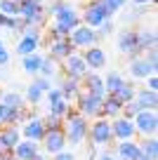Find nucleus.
<instances>
[{
    "label": "nucleus",
    "mask_w": 158,
    "mask_h": 160,
    "mask_svg": "<svg viewBox=\"0 0 158 160\" xmlns=\"http://www.w3.org/2000/svg\"><path fill=\"white\" fill-rule=\"evenodd\" d=\"M31 160H50V155L45 153V151H38V153H35V155H33Z\"/></svg>",
    "instance_id": "864d4df0"
},
{
    "label": "nucleus",
    "mask_w": 158,
    "mask_h": 160,
    "mask_svg": "<svg viewBox=\"0 0 158 160\" xmlns=\"http://www.w3.org/2000/svg\"><path fill=\"white\" fill-rule=\"evenodd\" d=\"M71 52H76V50H73V45H71L69 35H66V38H50V45H47V54L52 57V59L61 61V59H66V57H69Z\"/></svg>",
    "instance_id": "dca6fc26"
},
{
    "label": "nucleus",
    "mask_w": 158,
    "mask_h": 160,
    "mask_svg": "<svg viewBox=\"0 0 158 160\" xmlns=\"http://www.w3.org/2000/svg\"><path fill=\"white\" fill-rule=\"evenodd\" d=\"M0 12L5 17H19V2H14V0H0Z\"/></svg>",
    "instance_id": "c9c22d12"
},
{
    "label": "nucleus",
    "mask_w": 158,
    "mask_h": 160,
    "mask_svg": "<svg viewBox=\"0 0 158 160\" xmlns=\"http://www.w3.org/2000/svg\"><path fill=\"white\" fill-rule=\"evenodd\" d=\"M0 160H14L12 151H5V148H0Z\"/></svg>",
    "instance_id": "603ef678"
},
{
    "label": "nucleus",
    "mask_w": 158,
    "mask_h": 160,
    "mask_svg": "<svg viewBox=\"0 0 158 160\" xmlns=\"http://www.w3.org/2000/svg\"><path fill=\"white\" fill-rule=\"evenodd\" d=\"M43 125H45V130H61V125H64V118L47 113V115H43Z\"/></svg>",
    "instance_id": "e433bc0d"
},
{
    "label": "nucleus",
    "mask_w": 158,
    "mask_h": 160,
    "mask_svg": "<svg viewBox=\"0 0 158 160\" xmlns=\"http://www.w3.org/2000/svg\"><path fill=\"white\" fill-rule=\"evenodd\" d=\"M139 111H142V108H139V106H137V101H128V104H123V111H120V115H125V118H130V120H132L134 118V115H137L139 113Z\"/></svg>",
    "instance_id": "79ce46f5"
},
{
    "label": "nucleus",
    "mask_w": 158,
    "mask_h": 160,
    "mask_svg": "<svg viewBox=\"0 0 158 160\" xmlns=\"http://www.w3.org/2000/svg\"><path fill=\"white\" fill-rule=\"evenodd\" d=\"M3 45H5V42H3V38H0V47H3Z\"/></svg>",
    "instance_id": "4d7b16f0"
},
{
    "label": "nucleus",
    "mask_w": 158,
    "mask_h": 160,
    "mask_svg": "<svg viewBox=\"0 0 158 160\" xmlns=\"http://www.w3.org/2000/svg\"><path fill=\"white\" fill-rule=\"evenodd\" d=\"M33 82H35L43 92H47L50 87H55V80H52V78H45V75H33Z\"/></svg>",
    "instance_id": "37998d69"
},
{
    "label": "nucleus",
    "mask_w": 158,
    "mask_h": 160,
    "mask_svg": "<svg viewBox=\"0 0 158 160\" xmlns=\"http://www.w3.org/2000/svg\"><path fill=\"white\" fill-rule=\"evenodd\" d=\"M94 160H118V158H116L113 153H109V151H104V153H99Z\"/></svg>",
    "instance_id": "8fccbe9b"
},
{
    "label": "nucleus",
    "mask_w": 158,
    "mask_h": 160,
    "mask_svg": "<svg viewBox=\"0 0 158 160\" xmlns=\"http://www.w3.org/2000/svg\"><path fill=\"white\" fill-rule=\"evenodd\" d=\"M38 151H40L38 141H31V139H24V137H21V139L17 141V146L12 148V155H14V160H31Z\"/></svg>",
    "instance_id": "a211bd4d"
},
{
    "label": "nucleus",
    "mask_w": 158,
    "mask_h": 160,
    "mask_svg": "<svg viewBox=\"0 0 158 160\" xmlns=\"http://www.w3.org/2000/svg\"><path fill=\"white\" fill-rule=\"evenodd\" d=\"M57 87L61 90V97H64L66 101H71V104H73V99L80 94V90H83V87H80V80L66 78V75H64V80H61V82H59Z\"/></svg>",
    "instance_id": "b1692460"
},
{
    "label": "nucleus",
    "mask_w": 158,
    "mask_h": 160,
    "mask_svg": "<svg viewBox=\"0 0 158 160\" xmlns=\"http://www.w3.org/2000/svg\"><path fill=\"white\" fill-rule=\"evenodd\" d=\"M120 111H123V104H120L111 92H106L104 99H102V113L99 115H104V118L111 120V118H116V115H120Z\"/></svg>",
    "instance_id": "5701e85b"
},
{
    "label": "nucleus",
    "mask_w": 158,
    "mask_h": 160,
    "mask_svg": "<svg viewBox=\"0 0 158 160\" xmlns=\"http://www.w3.org/2000/svg\"><path fill=\"white\" fill-rule=\"evenodd\" d=\"M137 42H139V50H142V54L146 50H156V42H158V35L153 28H142L137 31Z\"/></svg>",
    "instance_id": "a878e982"
},
{
    "label": "nucleus",
    "mask_w": 158,
    "mask_h": 160,
    "mask_svg": "<svg viewBox=\"0 0 158 160\" xmlns=\"http://www.w3.org/2000/svg\"><path fill=\"white\" fill-rule=\"evenodd\" d=\"M19 139H21L19 125H3V127H0V148L12 151Z\"/></svg>",
    "instance_id": "6ab92c4d"
},
{
    "label": "nucleus",
    "mask_w": 158,
    "mask_h": 160,
    "mask_svg": "<svg viewBox=\"0 0 158 160\" xmlns=\"http://www.w3.org/2000/svg\"><path fill=\"white\" fill-rule=\"evenodd\" d=\"M69 35V31L61 28L59 24H55V21H50V38H66Z\"/></svg>",
    "instance_id": "c03bdc74"
},
{
    "label": "nucleus",
    "mask_w": 158,
    "mask_h": 160,
    "mask_svg": "<svg viewBox=\"0 0 158 160\" xmlns=\"http://www.w3.org/2000/svg\"><path fill=\"white\" fill-rule=\"evenodd\" d=\"M43 99H47V104H52V101L61 99V90H59V87H50V90L45 92V97H43Z\"/></svg>",
    "instance_id": "a18cd8bd"
},
{
    "label": "nucleus",
    "mask_w": 158,
    "mask_h": 160,
    "mask_svg": "<svg viewBox=\"0 0 158 160\" xmlns=\"http://www.w3.org/2000/svg\"><path fill=\"white\" fill-rule=\"evenodd\" d=\"M19 17L26 26H40L43 28L47 17H45V0H24L19 5Z\"/></svg>",
    "instance_id": "20e7f679"
},
{
    "label": "nucleus",
    "mask_w": 158,
    "mask_h": 160,
    "mask_svg": "<svg viewBox=\"0 0 158 160\" xmlns=\"http://www.w3.org/2000/svg\"><path fill=\"white\" fill-rule=\"evenodd\" d=\"M130 5H156V0H128Z\"/></svg>",
    "instance_id": "3c124183"
},
{
    "label": "nucleus",
    "mask_w": 158,
    "mask_h": 160,
    "mask_svg": "<svg viewBox=\"0 0 158 160\" xmlns=\"http://www.w3.org/2000/svg\"><path fill=\"white\" fill-rule=\"evenodd\" d=\"M134 101L142 111H156L158 108V92H151V90H137L134 92Z\"/></svg>",
    "instance_id": "aec40b11"
},
{
    "label": "nucleus",
    "mask_w": 158,
    "mask_h": 160,
    "mask_svg": "<svg viewBox=\"0 0 158 160\" xmlns=\"http://www.w3.org/2000/svg\"><path fill=\"white\" fill-rule=\"evenodd\" d=\"M104 19H111V14L106 12V7L102 5V0H87L85 10L80 12V24L90 26V28H97Z\"/></svg>",
    "instance_id": "423d86ee"
},
{
    "label": "nucleus",
    "mask_w": 158,
    "mask_h": 160,
    "mask_svg": "<svg viewBox=\"0 0 158 160\" xmlns=\"http://www.w3.org/2000/svg\"><path fill=\"white\" fill-rule=\"evenodd\" d=\"M59 66L64 68V75H66V78H73V80H80L85 73H87V66H85L83 54H80V52H71L66 59L59 61Z\"/></svg>",
    "instance_id": "ddd939ff"
},
{
    "label": "nucleus",
    "mask_w": 158,
    "mask_h": 160,
    "mask_svg": "<svg viewBox=\"0 0 158 160\" xmlns=\"http://www.w3.org/2000/svg\"><path fill=\"white\" fill-rule=\"evenodd\" d=\"M139 151H142V155L146 160H158V139H156V134L144 137V141L139 144Z\"/></svg>",
    "instance_id": "cd10ccee"
},
{
    "label": "nucleus",
    "mask_w": 158,
    "mask_h": 160,
    "mask_svg": "<svg viewBox=\"0 0 158 160\" xmlns=\"http://www.w3.org/2000/svg\"><path fill=\"white\" fill-rule=\"evenodd\" d=\"M43 52H33V54H24L21 57V71H24L26 75H31V78H33V75H38L40 73V64H43Z\"/></svg>",
    "instance_id": "412c9836"
},
{
    "label": "nucleus",
    "mask_w": 158,
    "mask_h": 160,
    "mask_svg": "<svg viewBox=\"0 0 158 160\" xmlns=\"http://www.w3.org/2000/svg\"><path fill=\"white\" fill-rule=\"evenodd\" d=\"M66 137H64V130H45L43 139H40V151H45L47 155H55L59 151L66 148Z\"/></svg>",
    "instance_id": "9d476101"
},
{
    "label": "nucleus",
    "mask_w": 158,
    "mask_h": 160,
    "mask_svg": "<svg viewBox=\"0 0 158 160\" xmlns=\"http://www.w3.org/2000/svg\"><path fill=\"white\" fill-rule=\"evenodd\" d=\"M111 134H113L116 141H128L137 137V130H134V122L125 115H116L111 118Z\"/></svg>",
    "instance_id": "4468645a"
},
{
    "label": "nucleus",
    "mask_w": 158,
    "mask_h": 160,
    "mask_svg": "<svg viewBox=\"0 0 158 160\" xmlns=\"http://www.w3.org/2000/svg\"><path fill=\"white\" fill-rule=\"evenodd\" d=\"M43 45V28L40 26H24L19 33V40H17V54H33V52L40 50Z\"/></svg>",
    "instance_id": "7ed1b4c3"
},
{
    "label": "nucleus",
    "mask_w": 158,
    "mask_h": 160,
    "mask_svg": "<svg viewBox=\"0 0 158 160\" xmlns=\"http://www.w3.org/2000/svg\"><path fill=\"white\" fill-rule=\"evenodd\" d=\"M87 127H90V120L85 115H80L78 111L71 106V111L64 115V137H66V144L69 146H80L87 141Z\"/></svg>",
    "instance_id": "f257e3e1"
},
{
    "label": "nucleus",
    "mask_w": 158,
    "mask_h": 160,
    "mask_svg": "<svg viewBox=\"0 0 158 160\" xmlns=\"http://www.w3.org/2000/svg\"><path fill=\"white\" fill-rule=\"evenodd\" d=\"M146 90H151V92H158V75L156 73H151V75H146Z\"/></svg>",
    "instance_id": "de8ad7c7"
},
{
    "label": "nucleus",
    "mask_w": 158,
    "mask_h": 160,
    "mask_svg": "<svg viewBox=\"0 0 158 160\" xmlns=\"http://www.w3.org/2000/svg\"><path fill=\"white\" fill-rule=\"evenodd\" d=\"M116 45H118V50L123 52L128 59H134V57L142 54L139 42H137V31H132V28H123L120 31L118 38H116Z\"/></svg>",
    "instance_id": "1a4fd4ad"
},
{
    "label": "nucleus",
    "mask_w": 158,
    "mask_h": 160,
    "mask_svg": "<svg viewBox=\"0 0 158 160\" xmlns=\"http://www.w3.org/2000/svg\"><path fill=\"white\" fill-rule=\"evenodd\" d=\"M134 160H146V158H144V155H142V153H139V155H137V158H134Z\"/></svg>",
    "instance_id": "6e6d98bb"
},
{
    "label": "nucleus",
    "mask_w": 158,
    "mask_h": 160,
    "mask_svg": "<svg viewBox=\"0 0 158 160\" xmlns=\"http://www.w3.org/2000/svg\"><path fill=\"white\" fill-rule=\"evenodd\" d=\"M139 153H142L139 151V141H134V139L118 141V146H116V158L118 160H134Z\"/></svg>",
    "instance_id": "4be33fe9"
},
{
    "label": "nucleus",
    "mask_w": 158,
    "mask_h": 160,
    "mask_svg": "<svg viewBox=\"0 0 158 160\" xmlns=\"http://www.w3.org/2000/svg\"><path fill=\"white\" fill-rule=\"evenodd\" d=\"M19 130H21V137H24V139H31V141H38L40 144V139H43V134H45L43 118L35 115V113H26V120L19 125Z\"/></svg>",
    "instance_id": "f8f14e48"
},
{
    "label": "nucleus",
    "mask_w": 158,
    "mask_h": 160,
    "mask_svg": "<svg viewBox=\"0 0 158 160\" xmlns=\"http://www.w3.org/2000/svg\"><path fill=\"white\" fill-rule=\"evenodd\" d=\"M102 5L106 7V12H109L111 17H113V14H118V12L128 5V0H102Z\"/></svg>",
    "instance_id": "4c0bfd02"
},
{
    "label": "nucleus",
    "mask_w": 158,
    "mask_h": 160,
    "mask_svg": "<svg viewBox=\"0 0 158 160\" xmlns=\"http://www.w3.org/2000/svg\"><path fill=\"white\" fill-rule=\"evenodd\" d=\"M10 64V52H7V47L3 45L0 47V66H7Z\"/></svg>",
    "instance_id": "09e8293b"
},
{
    "label": "nucleus",
    "mask_w": 158,
    "mask_h": 160,
    "mask_svg": "<svg viewBox=\"0 0 158 160\" xmlns=\"http://www.w3.org/2000/svg\"><path fill=\"white\" fill-rule=\"evenodd\" d=\"M80 54H83V61H85V66H87V71H102L104 66H106V52L99 45L85 47Z\"/></svg>",
    "instance_id": "2eb2a0df"
},
{
    "label": "nucleus",
    "mask_w": 158,
    "mask_h": 160,
    "mask_svg": "<svg viewBox=\"0 0 158 160\" xmlns=\"http://www.w3.org/2000/svg\"><path fill=\"white\" fill-rule=\"evenodd\" d=\"M132 122H134L137 134H142V137H151V134L158 132V115H156V111H139V113L132 118Z\"/></svg>",
    "instance_id": "9b49d317"
},
{
    "label": "nucleus",
    "mask_w": 158,
    "mask_h": 160,
    "mask_svg": "<svg viewBox=\"0 0 158 160\" xmlns=\"http://www.w3.org/2000/svg\"><path fill=\"white\" fill-rule=\"evenodd\" d=\"M43 97H45V92L40 90L35 82H31V85L26 87V92H24V101H26V104H31V106H38L40 101H43Z\"/></svg>",
    "instance_id": "2f4dec72"
},
{
    "label": "nucleus",
    "mask_w": 158,
    "mask_h": 160,
    "mask_svg": "<svg viewBox=\"0 0 158 160\" xmlns=\"http://www.w3.org/2000/svg\"><path fill=\"white\" fill-rule=\"evenodd\" d=\"M24 26H26V24H24V19H21V17H7V24H5V28H7V31H12V33L19 35Z\"/></svg>",
    "instance_id": "ea45409f"
},
{
    "label": "nucleus",
    "mask_w": 158,
    "mask_h": 160,
    "mask_svg": "<svg viewBox=\"0 0 158 160\" xmlns=\"http://www.w3.org/2000/svg\"><path fill=\"white\" fill-rule=\"evenodd\" d=\"M142 57L146 59V64H149V68H151V73H158V52H156V50H146Z\"/></svg>",
    "instance_id": "a19ab883"
},
{
    "label": "nucleus",
    "mask_w": 158,
    "mask_h": 160,
    "mask_svg": "<svg viewBox=\"0 0 158 160\" xmlns=\"http://www.w3.org/2000/svg\"><path fill=\"white\" fill-rule=\"evenodd\" d=\"M0 104L10 106V108H24L26 101H24V94L17 90H3L0 92Z\"/></svg>",
    "instance_id": "bb28decb"
},
{
    "label": "nucleus",
    "mask_w": 158,
    "mask_h": 160,
    "mask_svg": "<svg viewBox=\"0 0 158 160\" xmlns=\"http://www.w3.org/2000/svg\"><path fill=\"white\" fill-rule=\"evenodd\" d=\"M146 75H151V68H149L146 59H144L142 54L134 57V59H130V78L132 80H144Z\"/></svg>",
    "instance_id": "393cba45"
},
{
    "label": "nucleus",
    "mask_w": 158,
    "mask_h": 160,
    "mask_svg": "<svg viewBox=\"0 0 158 160\" xmlns=\"http://www.w3.org/2000/svg\"><path fill=\"white\" fill-rule=\"evenodd\" d=\"M87 141L90 146H111L113 141V134H111V120L99 115V118H92L87 127Z\"/></svg>",
    "instance_id": "f03ea898"
},
{
    "label": "nucleus",
    "mask_w": 158,
    "mask_h": 160,
    "mask_svg": "<svg viewBox=\"0 0 158 160\" xmlns=\"http://www.w3.org/2000/svg\"><path fill=\"white\" fill-rule=\"evenodd\" d=\"M69 40H71V45H73V50H85V47L97 45L99 35H97L94 28H90V26H85V24H78L69 33Z\"/></svg>",
    "instance_id": "0eeeda50"
},
{
    "label": "nucleus",
    "mask_w": 158,
    "mask_h": 160,
    "mask_svg": "<svg viewBox=\"0 0 158 160\" xmlns=\"http://www.w3.org/2000/svg\"><path fill=\"white\" fill-rule=\"evenodd\" d=\"M134 92H137V87L132 85V80H125L123 85H120L116 92H111V94H113L116 99L120 101V104H128V101H132V99H134Z\"/></svg>",
    "instance_id": "c756f323"
},
{
    "label": "nucleus",
    "mask_w": 158,
    "mask_h": 160,
    "mask_svg": "<svg viewBox=\"0 0 158 160\" xmlns=\"http://www.w3.org/2000/svg\"><path fill=\"white\" fill-rule=\"evenodd\" d=\"M5 108H7L5 104H0V127L5 125Z\"/></svg>",
    "instance_id": "5fc2aeb1"
},
{
    "label": "nucleus",
    "mask_w": 158,
    "mask_h": 160,
    "mask_svg": "<svg viewBox=\"0 0 158 160\" xmlns=\"http://www.w3.org/2000/svg\"><path fill=\"white\" fill-rule=\"evenodd\" d=\"M59 71H61L59 61L52 59L50 54H45V57H43V64H40V73H38V75H45V78H52V80H55V75H59Z\"/></svg>",
    "instance_id": "c85d7f7f"
},
{
    "label": "nucleus",
    "mask_w": 158,
    "mask_h": 160,
    "mask_svg": "<svg viewBox=\"0 0 158 160\" xmlns=\"http://www.w3.org/2000/svg\"><path fill=\"white\" fill-rule=\"evenodd\" d=\"M97 35H99V40H104V38H111V35L116 33V24H113V17H111V19H104L102 24L97 26Z\"/></svg>",
    "instance_id": "f704fd0d"
},
{
    "label": "nucleus",
    "mask_w": 158,
    "mask_h": 160,
    "mask_svg": "<svg viewBox=\"0 0 158 160\" xmlns=\"http://www.w3.org/2000/svg\"><path fill=\"white\" fill-rule=\"evenodd\" d=\"M102 99L104 97H97V94H92V92L80 90V94L73 99V108L78 111L80 115H85L87 120L99 118V113H102Z\"/></svg>",
    "instance_id": "39448f33"
},
{
    "label": "nucleus",
    "mask_w": 158,
    "mask_h": 160,
    "mask_svg": "<svg viewBox=\"0 0 158 160\" xmlns=\"http://www.w3.org/2000/svg\"><path fill=\"white\" fill-rule=\"evenodd\" d=\"M102 78H104V90L106 92H116L125 82V75L120 73V71H109V73L102 75Z\"/></svg>",
    "instance_id": "7c9ffc66"
},
{
    "label": "nucleus",
    "mask_w": 158,
    "mask_h": 160,
    "mask_svg": "<svg viewBox=\"0 0 158 160\" xmlns=\"http://www.w3.org/2000/svg\"><path fill=\"white\" fill-rule=\"evenodd\" d=\"M52 21H55V24H59L61 28H66V31L71 33V31H73L76 26L80 24V12L76 10L73 2H69V0H66L64 5L57 10V14L52 17Z\"/></svg>",
    "instance_id": "6e6552de"
},
{
    "label": "nucleus",
    "mask_w": 158,
    "mask_h": 160,
    "mask_svg": "<svg viewBox=\"0 0 158 160\" xmlns=\"http://www.w3.org/2000/svg\"><path fill=\"white\" fill-rule=\"evenodd\" d=\"M80 87H83L85 92L97 94V97H104V94H106V90H104V78L97 73V71H87V73L80 78Z\"/></svg>",
    "instance_id": "f3484780"
},
{
    "label": "nucleus",
    "mask_w": 158,
    "mask_h": 160,
    "mask_svg": "<svg viewBox=\"0 0 158 160\" xmlns=\"http://www.w3.org/2000/svg\"><path fill=\"white\" fill-rule=\"evenodd\" d=\"M50 160H78L76 158V153H71V151H59V153H55V155H50Z\"/></svg>",
    "instance_id": "49530a36"
},
{
    "label": "nucleus",
    "mask_w": 158,
    "mask_h": 160,
    "mask_svg": "<svg viewBox=\"0 0 158 160\" xmlns=\"http://www.w3.org/2000/svg\"><path fill=\"white\" fill-rule=\"evenodd\" d=\"M71 101H66L64 97H61V99H57V101H52V104L47 106V113H52V115H59V118H64L66 113H69L71 111Z\"/></svg>",
    "instance_id": "72a5a7b5"
},
{
    "label": "nucleus",
    "mask_w": 158,
    "mask_h": 160,
    "mask_svg": "<svg viewBox=\"0 0 158 160\" xmlns=\"http://www.w3.org/2000/svg\"><path fill=\"white\" fill-rule=\"evenodd\" d=\"M26 120V108H5V125H21Z\"/></svg>",
    "instance_id": "473e14b6"
},
{
    "label": "nucleus",
    "mask_w": 158,
    "mask_h": 160,
    "mask_svg": "<svg viewBox=\"0 0 158 160\" xmlns=\"http://www.w3.org/2000/svg\"><path fill=\"white\" fill-rule=\"evenodd\" d=\"M144 12H149V5H134L132 10L123 17V21H125V24H130V21H134V19H142Z\"/></svg>",
    "instance_id": "58836bf2"
}]
</instances>
